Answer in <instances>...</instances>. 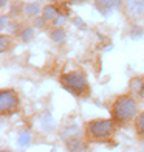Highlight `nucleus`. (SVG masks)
<instances>
[{
    "label": "nucleus",
    "mask_w": 144,
    "mask_h": 152,
    "mask_svg": "<svg viewBox=\"0 0 144 152\" xmlns=\"http://www.w3.org/2000/svg\"><path fill=\"white\" fill-rule=\"evenodd\" d=\"M110 113H112V120L116 124H119V126L127 124L132 120H135L140 113L138 112V101L130 93L119 95L113 101V104L110 107Z\"/></svg>",
    "instance_id": "nucleus-1"
},
{
    "label": "nucleus",
    "mask_w": 144,
    "mask_h": 152,
    "mask_svg": "<svg viewBox=\"0 0 144 152\" xmlns=\"http://www.w3.org/2000/svg\"><path fill=\"white\" fill-rule=\"evenodd\" d=\"M116 123L112 118H95L85 123V138L90 141H107L115 135Z\"/></svg>",
    "instance_id": "nucleus-2"
},
{
    "label": "nucleus",
    "mask_w": 144,
    "mask_h": 152,
    "mask_svg": "<svg viewBox=\"0 0 144 152\" xmlns=\"http://www.w3.org/2000/svg\"><path fill=\"white\" fill-rule=\"evenodd\" d=\"M59 82L67 92L73 93L74 96H87L90 93V86H88L87 76L81 70H71L62 73L59 76Z\"/></svg>",
    "instance_id": "nucleus-3"
},
{
    "label": "nucleus",
    "mask_w": 144,
    "mask_h": 152,
    "mask_svg": "<svg viewBox=\"0 0 144 152\" xmlns=\"http://www.w3.org/2000/svg\"><path fill=\"white\" fill-rule=\"evenodd\" d=\"M20 99L16 90L12 88H2L0 90V113L8 115L19 109Z\"/></svg>",
    "instance_id": "nucleus-4"
},
{
    "label": "nucleus",
    "mask_w": 144,
    "mask_h": 152,
    "mask_svg": "<svg viewBox=\"0 0 144 152\" xmlns=\"http://www.w3.org/2000/svg\"><path fill=\"white\" fill-rule=\"evenodd\" d=\"M124 14L130 20L144 17V0H124Z\"/></svg>",
    "instance_id": "nucleus-5"
},
{
    "label": "nucleus",
    "mask_w": 144,
    "mask_h": 152,
    "mask_svg": "<svg viewBox=\"0 0 144 152\" xmlns=\"http://www.w3.org/2000/svg\"><path fill=\"white\" fill-rule=\"evenodd\" d=\"M124 5V0H95V8L102 16H108L112 11L121 8Z\"/></svg>",
    "instance_id": "nucleus-6"
},
{
    "label": "nucleus",
    "mask_w": 144,
    "mask_h": 152,
    "mask_svg": "<svg viewBox=\"0 0 144 152\" xmlns=\"http://www.w3.org/2000/svg\"><path fill=\"white\" fill-rule=\"evenodd\" d=\"M59 16H60V12L54 5H47L42 11V19L44 20H56Z\"/></svg>",
    "instance_id": "nucleus-7"
},
{
    "label": "nucleus",
    "mask_w": 144,
    "mask_h": 152,
    "mask_svg": "<svg viewBox=\"0 0 144 152\" xmlns=\"http://www.w3.org/2000/svg\"><path fill=\"white\" fill-rule=\"evenodd\" d=\"M68 152H85V143L81 138H70V141L67 143Z\"/></svg>",
    "instance_id": "nucleus-8"
},
{
    "label": "nucleus",
    "mask_w": 144,
    "mask_h": 152,
    "mask_svg": "<svg viewBox=\"0 0 144 152\" xmlns=\"http://www.w3.org/2000/svg\"><path fill=\"white\" fill-rule=\"evenodd\" d=\"M130 90L133 93H138V95H144V79L143 78H133L130 79Z\"/></svg>",
    "instance_id": "nucleus-9"
},
{
    "label": "nucleus",
    "mask_w": 144,
    "mask_h": 152,
    "mask_svg": "<svg viewBox=\"0 0 144 152\" xmlns=\"http://www.w3.org/2000/svg\"><path fill=\"white\" fill-rule=\"evenodd\" d=\"M133 124H135L136 134L144 138V112L138 113V116H136V118L133 120Z\"/></svg>",
    "instance_id": "nucleus-10"
},
{
    "label": "nucleus",
    "mask_w": 144,
    "mask_h": 152,
    "mask_svg": "<svg viewBox=\"0 0 144 152\" xmlns=\"http://www.w3.org/2000/svg\"><path fill=\"white\" fill-rule=\"evenodd\" d=\"M50 37H51V40H53L54 44H60L65 39V31L62 28H54L50 33Z\"/></svg>",
    "instance_id": "nucleus-11"
},
{
    "label": "nucleus",
    "mask_w": 144,
    "mask_h": 152,
    "mask_svg": "<svg viewBox=\"0 0 144 152\" xmlns=\"http://www.w3.org/2000/svg\"><path fill=\"white\" fill-rule=\"evenodd\" d=\"M39 8H40V5L37 2H34V3H26L25 5V8H23V12L26 16H36L37 12H39Z\"/></svg>",
    "instance_id": "nucleus-12"
},
{
    "label": "nucleus",
    "mask_w": 144,
    "mask_h": 152,
    "mask_svg": "<svg viewBox=\"0 0 144 152\" xmlns=\"http://www.w3.org/2000/svg\"><path fill=\"white\" fill-rule=\"evenodd\" d=\"M34 36V31L31 26H26V28H23L22 31H20V39L25 40V42H28V40H31Z\"/></svg>",
    "instance_id": "nucleus-13"
},
{
    "label": "nucleus",
    "mask_w": 144,
    "mask_h": 152,
    "mask_svg": "<svg viewBox=\"0 0 144 152\" xmlns=\"http://www.w3.org/2000/svg\"><path fill=\"white\" fill-rule=\"evenodd\" d=\"M30 134L28 132H22L19 135V140H17V143H19V146H26V144L30 143Z\"/></svg>",
    "instance_id": "nucleus-14"
},
{
    "label": "nucleus",
    "mask_w": 144,
    "mask_h": 152,
    "mask_svg": "<svg viewBox=\"0 0 144 152\" xmlns=\"http://www.w3.org/2000/svg\"><path fill=\"white\" fill-rule=\"evenodd\" d=\"M8 45H9V37L5 36V34H2V36H0V50L6 51V47Z\"/></svg>",
    "instance_id": "nucleus-15"
},
{
    "label": "nucleus",
    "mask_w": 144,
    "mask_h": 152,
    "mask_svg": "<svg viewBox=\"0 0 144 152\" xmlns=\"http://www.w3.org/2000/svg\"><path fill=\"white\" fill-rule=\"evenodd\" d=\"M143 33V28H138V26H133V31H130V36H132L133 39H138L141 36Z\"/></svg>",
    "instance_id": "nucleus-16"
},
{
    "label": "nucleus",
    "mask_w": 144,
    "mask_h": 152,
    "mask_svg": "<svg viewBox=\"0 0 144 152\" xmlns=\"http://www.w3.org/2000/svg\"><path fill=\"white\" fill-rule=\"evenodd\" d=\"M6 26V16H2V28Z\"/></svg>",
    "instance_id": "nucleus-17"
},
{
    "label": "nucleus",
    "mask_w": 144,
    "mask_h": 152,
    "mask_svg": "<svg viewBox=\"0 0 144 152\" xmlns=\"http://www.w3.org/2000/svg\"><path fill=\"white\" fill-rule=\"evenodd\" d=\"M70 2H73V3H81V2H87V0H70Z\"/></svg>",
    "instance_id": "nucleus-18"
},
{
    "label": "nucleus",
    "mask_w": 144,
    "mask_h": 152,
    "mask_svg": "<svg viewBox=\"0 0 144 152\" xmlns=\"http://www.w3.org/2000/svg\"><path fill=\"white\" fill-rule=\"evenodd\" d=\"M0 5H2V6H5V5H6V0H2V2H0Z\"/></svg>",
    "instance_id": "nucleus-19"
},
{
    "label": "nucleus",
    "mask_w": 144,
    "mask_h": 152,
    "mask_svg": "<svg viewBox=\"0 0 144 152\" xmlns=\"http://www.w3.org/2000/svg\"><path fill=\"white\" fill-rule=\"evenodd\" d=\"M141 149H143V152H144V141L141 143Z\"/></svg>",
    "instance_id": "nucleus-20"
},
{
    "label": "nucleus",
    "mask_w": 144,
    "mask_h": 152,
    "mask_svg": "<svg viewBox=\"0 0 144 152\" xmlns=\"http://www.w3.org/2000/svg\"><path fill=\"white\" fill-rule=\"evenodd\" d=\"M2 152H9V151H2Z\"/></svg>",
    "instance_id": "nucleus-21"
}]
</instances>
